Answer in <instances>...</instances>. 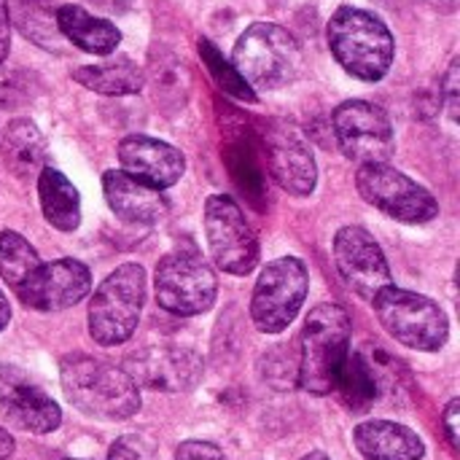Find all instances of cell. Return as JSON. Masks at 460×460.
Instances as JSON below:
<instances>
[{
	"label": "cell",
	"instance_id": "24",
	"mask_svg": "<svg viewBox=\"0 0 460 460\" xmlns=\"http://www.w3.org/2000/svg\"><path fill=\"white\" fill-rule=\"evenodd\" d=\"M148 81L154 89V100L156 105L172 116L178 113L186 100H189V89H191V78L186 65L167 49H154L151 51V62H148Z\"/></svg>",
	"mask_w": 460,
	"mask_h": 460
},
{
	"label": "cell",
	"instance_id": "15",
	"mask_svg": "<svg viewBox=\"0 0 460 460\" xmlns=\"http://www.w3.org/2000/svg\"><path fill=\"white\" fill-rule=\"evenodd\" d=\"M92 288V272L75 259H57L43 264L16 288L24 307L38 313H57L78 305Z\"/></svg>",
	"mask_w": 460,
	"mask_h": 460
},
{
	"label": "cell",
	"instance_id": "6",
	"mask_svg": "<svg viewBox=\"0 0 460 460\" xmlns=\"http://www.w3.org/2000/svg\"><path fill=\"white\" fill-rule=\"evenodd\" d=\"M372 305L383 329L396 342L423 353H437L447 345L450 321L434 299L391 283L372 299Z\"/></svg>",
	"mask_w": 460,
	"mask_h": 460
},
{
	"label": "cell",
	"instance_id": "19",
	"mask_svg": "<svg viewBox=\"0 0 460 460\" xmlns=\"http://www.w3.org/2000/svg\"><path fill=\"white\" fill-rule=\"evenodd\" d=\"M356 450L367 460H420L426 456L423 439L391 420H367L353 431Z\"/></svg>",
	"mask_w": 460,
	"mask_h": 460
},
{
	"label": "cell",
	"instance_id": "26",
	"mask_svg": "<svg viewBox=\"0 0 460 460\" xmlns=\"http://www.w3.org/2000/svg\"><path fill=\"white\" fill-rule=\"evenodd\" d=\"M40 267V259L35 248L19 234V232H0V278L16 291L35 270Z\"/></svg>",
	"mask_w": 460,
	"mask_h": 460
},
{
	"label": "cell",
	"instance_id": "42",
	"mask_svg": "<svg viewBox=\"0 0 460 460\" xmlns=\"http://www.w3.org/2000/svg\"><path fill=\"white\" fill-rule=\"evenodd\" d=\"M40 3H43V0H40Z\"/></svg>",
	"mask_w": 460,
	"mask_h": 460
},
{
	"label": "cell",
	"instance_id": "22",
	"mask_svg": "<svg viewBox=\"0 0 460 460\" xmlns=\"http://www.w3.org/2000/svg\"><path fill=\"white\" fill-rule=\"evenodd\" d=\"M73 81L105 97H124V94H137L146 86V73L143 67H137V62L127 57H116L100 65L75 67Z\"/></svg>",
	"mask_w": 460,
	"mask_h": 460
},
{
	"label": "cell",
	"instance_id": "37",
	"mask_svg": "<svg viewBox=\"0 0 460 460\" xmlns=\"http://www.w3.org/2000/svg\"><path fill=\"white\" fill-rule=\"evenodd\" d=\"M426 5H431L434 11H442V13H453L458 8V0H423Z\"/></svg>",
	"mask_w": 460,
	"mask_h": 460
},
{
	"label": "cell",
	"instance_id": "1",
	"mask_svg": "<svg viewBox=\"0 0 460 460\" xmlns=\"http://www.w3.org/2000/svg\"><path fill=\"white\" fill-rule=\"evenodd\" d=\"M59 380L67 402L97 420H127L140 410L137 383L119 367L92 356H65Z\"/></svg>",
	"mask_w": 460,
	"mask_h": 460
},
{
	"label": "cell",
	"instance_id": "23",
	"mask_svg": "<svg viewBox=\"0 0 460 460\" xmlns=\"http://www.w3.org/2000/svg\"><path fill=\"white\" fill-rule=\"evenodd\" d=\"M38 199L43 218L59 229V232H73L81 224V197L78 189L54 167H43L38 172Z\"/></svg>",
	"mask_w": 460,
	"mask_h": 460
},
{
	"label": "cell",
	"instance_id": "7",
	"mask_svg": "<svg viewBox=\"0 0 460 460\" xmlns=\"http://www.w3.org/2000/svg\"><path fill=\"white\" fill-rule=\"evenodd\" d=\"M154 288L159 307L178 318L208 313L218 296L216 272L197 248H175L162 256L156 264Z\"/></svg>",
	"mask_w": 460,
	"mask_h": 460
},
{
	"label": "cell",
	"instance_id": "8",
	"mask_svg": "<svg viewBox=\"0 0 460 460\" xmlns=\"http://www.w3.org/2000/svg\"><path fill=\"white\" fill-rule=\"evenodd\" d=\"M310 288V275L302 259L283 256L270 261L253 288L251 296V318L259 332L280 334L299 315Z\"/></svg>",
	"mask_w": 460,
	"mask_h": 460
},
{
	"label": "cell",
	"instance_id": "40",
	"mask_svg": "<svg viewBox=\"0 0 460 460\" xmlns=\"http://www.w3.org/2000/svg\"><path fill=\"white\" fill-rule=\"evenodd\" d=\"M302 460H332L326 453H310V456H305Z\"/></svg>",
	"mask_w": 460,
	"mask_h": 460
},
{
	"label": "cell",
	"instance_id": "11",
	"mask_svg": "<svg viewBox=\"0 0 460 460\" xmlns=\"http://www.w3.org/2000/svg\"><path fill=\"white\" fill-rule=\"evenodd\" d=\"M332 129L342 154L358 164H383L396 154L388 113L367 100H348L332 113Z\"/></svg>",
	"mask_w": 460,
	"mask_h": 460
},
{
	"label": "cell",
	"instance_id": "17",
	"mask_svg": "<svg viewBox=\"0 0 460 460\" xmlns=\"http://www.w3.org/2000/svg\"><path fill=\"white\" fill-rule=\"evenodd\" d=\"M102 191H105V202L111 213L124 224L154 226V224H162L170 213V202L162 194V189L124 170H108L102 175Z\"/></svg>",
	"mask_w": 460,
	"mask_h": 460
},
{
	"label": "cell",
	"instance_id": "12",
	"mask_svg": "<svg viewBox=\"0 0 460 460\" xmlns=\"http://www.w3.org/2000/svg\"><path fill=\"white\" fill-rule=\"evenodd\" d=\"M264 159L270 167V175L275 183L294 194V197H310L318 181V167L313 148L299 127L291 121H270L264 129Z\"/></svg>",
	"mask_w": 460,
	"mask_h": 460
},
{
	"label": "cell",
	"instance_id": "3",
	"mask_svg": "<svg viewBox=\"0 0 460 460\" xmlns=\"http://www.w3.org/2000/svg\"><path fill=\"white\" fill-rule=\"evenodd\" d=\"M350 353V315L340 305H318L302 329L299 385L313 396L334 391L337 375Z\"/></svg>",
	"mask_w": 460,
	"mask_h": 460
},
{
	"label": "cell",
	"instance_id": "30",
	"mask_svg": "<svg viewBox=\"0 0 460 460\" xmlns=\"http://www.w3.org/2000/svg\"><path fill=\"white\" fill-rule=\"evenodd\" d=\"M30 100V78L22 70L0 67V108H19Z\"/></svg>",
	"mask_w": 460,
	"mask_h": 460
},
{
	"label": "cell",
	"instance_id": "34",
	"mask_svg": "<svg viewBox=\"0 0 460 460\" xmlns=\"http://www.w3.org/2000/svg\"><path fill=\"white\" fill-rule=\"evenodd\" d=\"M442 426H445V437L450 442L453 450H460V399H453L442 415Z\"/></svg>",
	"mask_w": 460,
	"mask_h": 460
},
{
	"label": "cell",
	"instance_id": "32",
	"mask_svg": "<svg viewBox=\"0 0 460 460\" xmlns=\"http://www.w3.org/2000/svg\"><path fill=\"white\" fill-rule=\"evenodd\" d=\"M439 100L447 105L450 119L456 121L460 111V62L458 59H453V62H450V67H447V73H445V78H442V94H439Z\"/></svg>",
	"mask_w": 460,
	"mask_h": 460
},
{
	"label": "cell",
	"instance_id": "16",
	"mask_svg": "<svg viewBox=\"0 0 460 460\" xmlns=\"http://www.w3.org/2000/svg\"><path fill=\"white\" fill-rule=\"evenodd\" d=\"M0 410L8 423L30 434H51L62 423L57 402L22 369L5 364L0 367Z\"/></svg>",
	"mask_w": 460,
	"mask_h": 460
},
{
	"label": "cell",
	"instance_id": "20",
	"mask_svg": "<svg viewBox=\"0 0 460 460\" xmlns=\"http://www.w3.org/2000/svg\"><path fill=\"white\" fill-rule=\"evenodd\" d=\"M385 385V372L380 367V348H375V353H348L334 391L340 394L342 404L350 412H367L377 399L380 391Z\"/></svg>",
	"mask_w": 460,
	"mask_h": 460
},
{
	"label": "cell",
	"instance_id": "9",
	"mask_svg": "<svg viewBox=\"0 0 460 460\" xmlns=\"http://www.w3.org/2000/svg\"><path fill=\"white\" fill-rule=\"evenodd\" d=\"M358 194L402 224H429L439 216V202L429 189L404 175L402 170L383 164H361L356 175Z\"/></svg>",
	"mask_w": 460,
	"mask_h": 460
},
{
	"label": "cell",
	"instance_id": "27",
	"mask_svg": "<svg viewBox=\"0 0 460 460\" xmlns=\"http://www.w3.org/2000/svg\"><path fill=\"white\" fill-rule=\"evenodd\" d=\"M199 57H202V62L208 65L213 81H216L226 94H232L234 100H243V102H256V92H253V89L248 86V81L234 70V65L224 59V54L216 49V43H210L208 38H202V40H199Z\"/></svg>",
	"mask_w": 460,
	"mask_h": 460
},
{
	"label": "cell",
	"instance_id": "25",
	"mask_svg": "<svg viewBox=\"0 0 460 460\" xmlns=\"http://www.w3.org/2000/svg\"><path fill=\"white\" fill-rule=\"evenodd\" d=\"M0 151H3L5 167L16 178H30L43 170L46 140H43L40 129L27 119H16L5 127Z\"/></svg>",
	"mask_w": 460,
	"mask_h": 460
},
{
	"label": "cell",
	"instance_id": "29",
	"mask_svg": "<svg viewBox=\"0 0 460 460\" xmlns=\"http://www.w3.org/2000/svg\"><path fill=\"white\" fill-rule=\"evenodd\" d=\"M261 377L278 391H288L299 380V356H291L288 348H275L261 358Z\"/></svg>",
	"mask_w": 460,
	"mask_h": 460
},
{
	"label": "cell",
	"instance_id": "33",
	"mask_svg": "<svg viewBox=\"0 0 460 460\" xmlns=\"http://www.w3.org/2000/svg\"><path fill=\"white\" fill-rule=\"evenodd\" d=\"M175 460H226L224 453L210 442H183L175 453Z\"/></svg>",
	"mask_w": 460,
	"mask_h": 460
},
{
	"label": "cell",
	"instance_id": "38",
	"mask_svg": "<svg viewBox=\"0 0 460 460\" xmlns=\"http://www.w3.org/2000/svg\"><path fill=\"white\" fill-rule=\"evenodd\" d=\"M11 453H13V439H11L8 431L0 429V460H5Z\"/></svg>",
	"mask_w": 460,
	"mask_h": 460
},
{
	"label": "cell",
	"instance_id": "2",
	"mask_svg": "<svg viewBox=\"0 0 460 460\" xmlns=\"http://www.w3.org/2000/svg\"><path fill=\"white\" fill-rule=\"evenodd\" d=\"M326 38L334 59L358 81H380L394 65V35L372 11L340 5L329 19Z\"/></svg>",
	"mask_w": 460,
	"mask_h": 460
},
{
	"label": "cell",
	"instance_id": "18",
	"mask_svg": "<svg viewBox=\"0 0 460 460\" xmlns=\"http://www.w3.org/2000/svg\"><path fill=\"white\" fill-rule=\"evenodd\" d=\"M119 162H121L124 172H129L156 189L175 186L186 170V159L175 146L148 137V135H127L119 143Z\"/></svg>",
	"mask_w": 460,
	"mask_h": 460
},
{
	"label": "cell",
	"instance_id": "5",
	"mask_svg": "<svg viewBox=\"0 0 460 460\" xmlns=\"http://www.w3.org/2000/svg\"><path fill=\"white\" fill-rule=\"evenodd\" d=\"M146 302V270L135 261L113 270L89 302V334L97 345H124L140 321Z\"/></svg>",
	"mask_w": 460,
	"mask_h": 460
},
{
	"label": "cell",
	"instance_id": "21",
	"mask_svg": "<svg viewBox=\"0 0 460 460\" xmlns=\"http://www.w3.org/2000/svg\"><path fill=\"white\" fill-rule=\"evenodd\" d=\"M57 27L73 46H78L86 54L108 57L121 43V32L113 22L94 16L81 5H62L57 11Z\"/></svg>",
	"mask_w": 460,
	"mask_h": 460
},
{
	"label": "cell",
	"instance_id": "39",
	"mask_svg": "<svg viewBox=\"0 0 460 460\" xmlns=\"http://www.w3.org/2000/svg\"><path fill=\"white\" fill-rule=\"evenodd\" d=\"M8 321H11V307H8V299H5V294L0 291V332L8 326Z\"/></svg>",
	"mask_w": 460,
	"mask_h": 460
},
{
	"label": "cell",
	"instance_id": "10",
	"mask_svg": "<svg viewBox=\"0 0 460 460\" xmlns=\"http://www.w3.org/2000/svg\"><path fill=\"white\" fill-rule=\"evenodd\" d=\"M205 237L218 270L229 275H251L259 264V240L240 205L226 194L205 202Z\"/></svg>",
	"mask_w": 460,
	"mask_h": 460
},
{
	"label": "cell",
	"instance_id": "31",
	"mask_svg": "<svg viewBox=\"0 0 460 460\" xmlns=\"http://www.w3.org/2000/svg\"><path fill=\"white\" fill-rule=\"evenodd\" d=\"M108 460H159L156 458V447L151 439L140 437V434H127V437H119L113 445H111V453Z\"/></svg>",
	"mask_w": 460,
	"mask_h": 460
},
{
	"label": "cell",
	"instance_id": "35",
	"mask_svg": "<svg viewBox=\"0 0 460 460\" xmlns=\"http://www.w3.org/2000/svg\"><path fill=\"white\" fill-rule=\"evenodd\" d=\"M11 49V16H8V3L0 0V65L5 62Z\"/></svg>",
	"mask_w": 460,
	"mask_h": 460
},
{
	"label": "cell",
	"instance_id": "14",
	"mask_svg": "<svg viewBox=\"0 0 460 460\" xmlns=\"http://www.w3.org/2000/svg\"><path fill=\"white\" fill-rule=\"evenodd\" d=\"M124 372L137 383V388L181 394V391H191L202 380L205 364L189 348L156 345V348H143L135 356H129Z\"/></svg>",
	"mask_w": 460,
	"mask_h": 460
},
{
	"label": "cell",
	"instance_id": "36",
	"mask_svg": "<svg viewBox=\"0 0 460 460\" xmlns=\"http://www.w3.org/2000/svg\"><path fill=\"white\" fill-rule=\"evenodd\" d=\"M97 8H102V11H108V13H121V11H127L129 8V3L132 0H92Z\"/></svg>",
	"mask_w": 460,
	"mask_h": 460
},
{
	"label": "cell",
	"instance_id": "28",
	"mask_svg": "<svg viewBox=\"0 0 460 460\" xmlns=\"http://www.w3.org/2000/svg\"><path fill=\"white\" fill-rule=\"evenodd\" d=\"M226 159H229V170H232V178L237 181V186L245 194H251L253 202L261 199V194H264V178H261V170H259L253 154L248 148H243V143H240V146H232L229 148V156Z\"/></svg>",
	"mask_w": 460,
	"mask_h": 460
},
{
	"label": "cell",
	"instance_id": "4",
	"mask_svg": "<svg viewBox=\"0 0 460 460\" xmlns=\"http://www.w3.org/2000/svg\"><path fill=\"white\" fill-rule=\"evenodd\" d=\"M232 65L251 89H280L302 73V46L286 27L256 22L237 38Z\"/></svg>",
	"mask_w": 460,
	"mask_h": 460
},
{
	"label": "cell",
	"instance_id": "41",
	"mask_svg": "<svg viewBox=\"0 0 460 460\" xmlns=\"http://www.w3.org/2000/svg\"><path fill=\"white\" fill-rule=\"evenodd\" d=\"M65 460H73V458H65Z\"/></svg>",
	"mask_w": 460,
	"mask_h": 460
},
{
	"label": "cell",
	"instance_id": "13",
	"mask_svg": "<svg viewBox=\"0 0 460 460\" xmlns=\"http://www.w3.org/2000/svg\"><path fill=\"white\" fill-rule=\"evenodd\" d=\"M334 264L340 278L361 299L372 302L394 283L380 243L364 226H342L334 237Z\"/></svg>",
	"mask_w": 460,
	"mask_h": 460
}]
</instances>
